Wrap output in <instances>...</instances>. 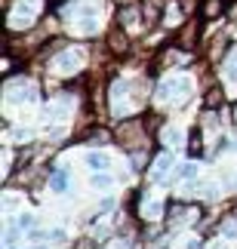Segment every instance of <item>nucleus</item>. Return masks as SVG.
Masks as SVG:
<instances>
[{
	"label": "nucleus",
	"instance_id": "nucleus-1",
	"mask_svg": "<svg viewBox=\"0 0 237 249\" xmlns=\"http://www.w3.org/2000/svg\"><path fill=\"white\" fill-rule=\"evenodd\" d=\"M117 139L123 142V148L127 151H136V145L145 142V126H142V120H127L117 126Z\"/></svg>",
	"mask_w": 237,
	"mask_h": 249
},
{
	"label": "nucleus",
	"instance_id": "nucleus-2",
	"mask_svg": "<svg viewBox=\"0 0 237 249\" xmlns=\"http://www.w3.org/2000/svg\"><path fill=\"white\" fill-rule=\"evenodd\" d=\"M164 9H166L164 0H145V3H142V13H145V22L148 25H157L160 16H164Z\"/></svg>",
	"mask_w": 237,
	"mask_h": 249
},
{
	"label": "nucleus",
	"instance_id": "nucleus-3",
	"mask_svg": "<svg viewBox=\"0 0 237 249\" xmlns=\"http://www.w3.org/2000/svg\"><path fill=\"white\" fill-rule=\"evenodd\" d=\"M108 50H111V53H117V55L129 50V40H127V34H123L120 28H114V31L108 34Z\"/></svg>",
	"mask_w": 237,
	"mask_h": 249
},
{
	"label": "nucleus",
	"instance_id": "nucleus-4",
	"mask_svg": "<svg viewBox=\"0 0 237 249\" xmlns=\"http://www.w3.org/2000/svg\"><path fill=\"white\" fill-rule=\"evenodd\" d=\"M117 22L123 28H132V25H139V6L136 3H127V6H120V13H117Z\"/></svg>",
	"mask_w": 237,
	"mask_h": 249
},
{
	"label": "nucleus",
	"instance_id": "nucleus-5",
	"mask_svg": "<svg viewBox=\"0 0 237 249\" xmlns=\"http://www.w3.org/2000/svg\"><path fill=\"white\" fill-rule=\"evenodd\" d=\"M222 6H225V0H203L201 16H203V18H216V16L222 13Z\"/></svg>",
	"mask_w": 237,
	"mask_h": 249
},
{
	"label": "nucleus",
	"instance_id": "nucleus-6",
	"mask_svg": "<svg viewBox=\"0 0 237 249\" xmlns=\"http://www.w3.org/2000/svg\"><path fill=\"white\" fill-rule=\"evenodd\" d=\"M87 163H90L92 169H99V172H108V166H111V160H108L105 154H99V151H92V154L87 157Z\"/></svg>",
	"mask_w": 237,
	"mask_h": 249
},
{
	"label": "nucleus",
	"instance_id": "nucleus-7",
	"mask_svg": "<svg viewBox=\"0 0 237 249\" xmlns=\"http://www.w3.org/2000/svg\"><path fill=\"white\" fill-rule=\"evenodd\" d=\"M50 188L53 191H65V188H68V172H65V169H55L53 176H50Z\"/></svg>",
	"mask_w": 237,
	"mask_h": 249
},
{
	"label": "nucleus",
	"instance_id": "nucleus-8",
	"mask_svg": "<svg viewBox=\"0 0 237 249\" xmlns=\"http://www.w3.org/2000/svg\"><path fill=\"white\" fill-rule=\"evenodd\" d=\"M222 105H225V92L222 89H210V92H206V108H210V111L222 108Z\"/></svg>",
	"mask_w": 237,
	"mask_h": 249
},
{
	"label": "nucleus",
	"instance_id": "nucleus-9",
	"mask_svg": "<svg viewBox=\"0 0 237 249\" xmlns=\"http://www.w3.org/2000/svg\"><path fill=\"white\" fill-rule=\"evenodd\" d=\"M188 154H191V157H201L203 154V142H201V132H191V148H188Z\"/></svg>",
	"mask_w": 237,
	"mask_h": 249
},
{
	"label": "nucleus",
	"instance_id": "nucleus-10",
	"mask_svg": "<svg viewBox=\"0 0 237 249\" xmlns=\"http://www.w3.org/2000/svg\"><path fill=\"white\" fill-rule=\"evenodd\" d=\"M92 185H96V188H108L111 178H108V176H92Z\"/></svg>",
	"mask_w": 237,
	"mask_h": 249
},
{
	"label": "nucleus",
	"instance_id": "nucleus-11",
	"mask_svg": "<svg viewBox=\"0 0 237 249\" xmlns=\"http://www.w3.org/2000/svg\"><path fill=\"white\" fill-rule=\"evenodd\" d=\"M31 225H34L31 215H22V218H18V228H22V231H25V228H31Z\"/></svg>",
	"mask_w": 237,
	"mask_h": 249
},
{
	"label": "nucleus",
	"instance_id": "nucleus-12",
	"mask_svg": "<svg viewBox=\"0 0 237 249\" xmlns=\"http://www.w3.org/2000/svg\"><path fill=\"white\" fill-rule=\"evenodd\" d=\"M9 249H16V246H9Z\"/></svg>",
	"mask_w": 237,
	"mask_h": 249
},
{
	"label": "nucleus",
	"instance_id": "nucleus-13",
	"mask_svg": "<svg viewBox=\"0 0 237 249\" xmlns=\"http://www.w3.org/2000/svg\"><path fill=\"white\" fill-rule=\"evenodd\" d=\"M225 3H228V0H225Z\"/></svg>",
	"mask_w": 237,
	"mask_h": 249
}]
</instances>
